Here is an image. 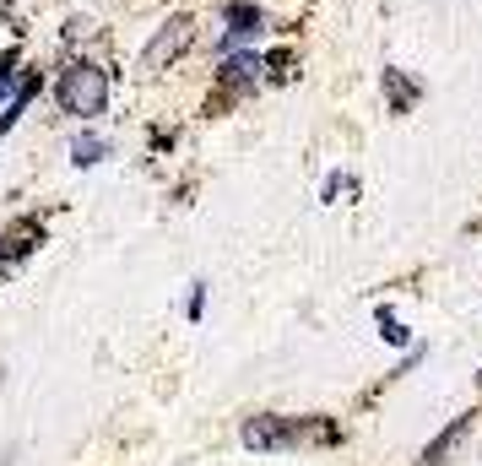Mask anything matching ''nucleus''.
<instances>
[{
  "label": "nucleus",
  "instance_id": "f257e3e1",
  "mask_svg": "<svg viewBox=\"0 0 482 466\" xmlns=\"http://www.w3.org/2000/svg\"><path fill=\"white\" fill-rule=\"evenodd\" d=\"M54 98L71 119H92L109 109V71H98L92 60H71L54 81Z\"/></svg>",
  "mask_w": 482,
  "mask_h": 466
},
{
  "label": "nucleus",
  "instance_id": "f03ea898",
  "mask_svg": "<svg viewBox=\"0 0 482 466\" xmlns=\"http://www.w3.org/2000/svg\"><path fill=\"white\" fill-rule=\"evenodd\" d=\"M336 440V429L326 423V429H309V423H298V418H277V413H266V418H250L244 429H239V440L250 445V451H260V456H277V451H293V445H304V440Z\"/></svg>",
  "mask_w": 482,
  "mask_h": 466
},
{
  "label": "nucleus",
  "instance_id": "7ed1b4c3",
  "mask_svg": "<svg viewBox=\"0 0 482 466\" xmlns=\"http://www.w3.org/2000/svg\"><path fill=\"white\" fill-rule=\"evenodd\" d=\"M260 71H266V60L255 54V49H228L222 54V71H217V87H222V98H239V92H250L255 81H260Z\"/></svg>",
  "mask_w": 482,
  "mask_h": 466
},
{
  "label": "nucleus",
  "instance_id": "20e7f679",
  "mask_svg": "<svg viewBox=\"0 0 482 466\" xmlns=\"http://www.w3.org/2000/svg\"><path fill=\"white\" fill-rule=\"evenodd\" d=\"M222 22H228V33H222V54H228V49H239V43H255V38H260L266 11H260V5H250V0H228V5H222Z\"/></svg>",
  "mask_w": 482,
  "mask_h": 466
},
{
  "label": "nucleus",
  "instance_id": "39448f33",
  "mask_svg": "<svg viewBox=\"0 0 482 466\" xmlns=\"http://www.w3.org/2000/svg\"><path fill=\"white\" fill-rule=\"evenodd\" d=\"M190 38H195V22H190V16H174V22H168V27L146 43V71H157L163 60H179Z\"/></svg>",
  "mask_w": 482,
  "mask_h": 466
},
{
  "label": "nucleus",
  "instance_id": "423d86ee",
  "mask_svg": "<svg viewBox=\"0 0 482 466\" xmlns=\"http://www.w3.org/2000/svg\"><path fill=\"white\" fill-rule=\"evenodd\" d=\"M467 434H472V413H461V418H456V423H450V429L429 445V451H423V466H439L450 451H456V445H461V440H467Z\"/></svg>",
  "mask_w": 482,
  "mask_h": 466
},
{
  "label": "nucleus",
  "instance_id": "0eeeda50",
  "mask_svg": "<svg viewBox=\"0 0 482 466\" xmlns=\"http://www.w3.org/2000/svg\"><path fill=\"white\" fill-rule=\"evenodd\" d=\"M385 92H391V114H407L418 103V81H407L396 65H385Z\"/></svg>",
  "mask_w": 482,
  "mask_h": 466
},
{
  "label": "nucleus",
  "instance_id": "6e6552de",
  "mask_svg": "<svg viewBox=\"0 0 482 466\" xmlns=\"http://www.w3.org/2000/svg\"><path fill=\"white\" fill-rule=\"evenodd\" d=\"M103 157H109V141H103V136H76V141H71V163H76V168H92V163H103Z\"/></svg>",
  "mask_w": 482,
  "mask_h": 466
},
{
  "label": "nucleus",
  "instance_id": "1a4fd4ad",
  "mask_svg": "<svg viewBox=\"0 0 482 466\" xmlns=\"http://www.w3.org/2000/svg\"><path fill=\"white\" fill-rule=\"evenodd\" d=\"M22 81H27V71L16 76V71H11V60H0V98H5V103H11V98L22 92Z\"/></svg>",
  "mask_w": 482,
  "mask_h": 466
},
{
  "label": "nucleus",
  "instance_id": "9d476101",
  "mask_svg": "<svg viewBox=\"0 0 482 466\" xmlns=\"http://www.w3.org/2000/svg\"><path fill=\"white\" fill-rule=\"evenodd\" d=\"M380 337H385L391 347H402V342H407V326H402L396 315H380Z\"/></svg>",
  "mask_w": 482,
  "mask_h": 466
},
{
  "label": "nucleus",
  "instance_id": "9b49d317",
  "mask_svg": "<svg viewBox=\"0 0 482 466\" xmlns=\"http://www.w3.org/2000/svg\"><path fill=\"white\" fill-rule=\"evenodd\" d=\"M353 190H358V185H353L347 174H331V179H326V201H336V195H353Z\"/></svg>",
  "mask_w": 482,
  "mask_h": 466
},
{
  "label": "nucleus",
  "instance_id": "f8f14e48",
  "mask_svg": "<svg viewBox=\"0 0 482 466\" xmlns=\"http://www.w3.org/2000/svg\"><path fill=\"white\" fill-rule=\"evenodd\" d=\"M184 309H190V320H201V309H206V282L190 288V304H184Z\"/></svg>",
  "mask_w": 482,
  "mask_h": 466
}]
</instances>
